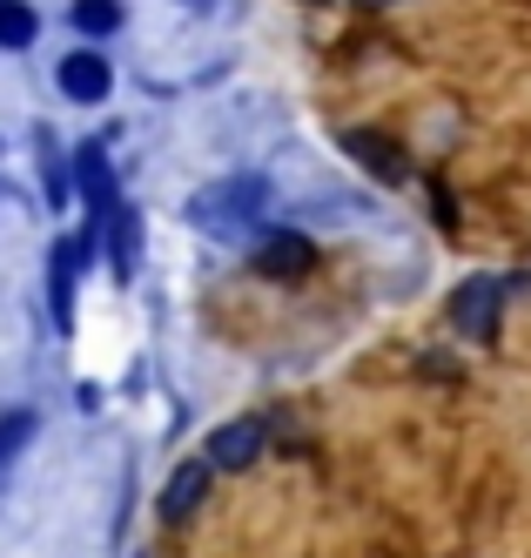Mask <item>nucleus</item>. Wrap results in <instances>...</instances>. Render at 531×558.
Wrapping results in <instances>:
<instances>
[{
    "instance_id": "1",
    "label": "nucleus",
    "mask_w": 531,
    "mask_h": 558,
    "mask_svg": "<svg viewBox=\"0 0 531 558\" xmlns=\"http://www.w3.org/2000/svg\"><path fill=\"white\" fill-rule=\"evenodd\" d=\"M256 458H263V417H236L209 437V464H222V471H250Z\"/></svg>"
},
{
    "instance_id": "2",
    "label": "nucleus",
    "mask_w": 531,
    "mask_h": 558,
    "mask_svg": "<svg viewBox=\"0 0 531 558\" xmlns=\"http://www.w3.org/2000/svg\"><path fill=\"white\" fill-rule=\"evenodd\" d=\"M108 82H114V74H108V61H101L95 48H74V54L61 61V95H74V101H101Z\"/></svg>"
},
{
    "instance_id": "3",
    "label": "nucleus",
    "mask_w": 531,
    "mask_h": 558,
    "mask_svg": "<svg viewBox=\"0 0 531 558\" xmlns=\"http://www.w3.org/2000/svg\"><path fill=\"white\" fill-rule=\"evenodd\" d=\"M202 492H209V464H176V477L161 485V518L182 525V518L202 505Z\"/></svg>"
},
{
    "instance_id": "4",
    "label": "nucleus",
    "mask_w": 531,
    "mask_h": 558,
    "mask_svg": "<svg viewBox=\"0 0 531 558\" xmlns=\"http://www.w3.org/2000/svg\"><path fill=\"white\" fill-rule=\"evenodd\" d=\"M135 250H142V216H135L129 203H114V209H108V256H114V276L135 269Z\"/></svg>"
},
{
    "instance_id": "5",
    "label": "nucleus",
    "mask_w": 531,
    "mask_h": 558,
    "mask_svg": "<svg viewBox=\"0 0 531 558\" xmlns=\"http://www.w3.org/2000/svg\"><path fill=\"white\" fill-rule=\"evenodd\" d=\"M492 310H498L492 276H478V283H464V290H458V324H464L471 337H484V330H492Z\"/></svg>"
},
{
    "instance_id": "6",
    "label": "nucleus",
    "mask_w": 531,
    "mask_h": 558,
    "mask_svg": "<svg viewBox=\"0 0 531 558\" xmlns=\"http://www.w3.org/2000/svg\"><path fill=\"white\" fill-rule=\"evenodd\" d=\"M310 256H316V250L303 243V235H269L256 263H263L269 276H303V269H310Z\"/></svg>"
},
{
    "instance_id": "7",
    "label": "nucleus",
    "mask_w": 531,
    "mask_h": 558,
    "mask_svg": "<svg viewBox=\"0 0 531 558\" xmlns=\"http://www.w3.org/2000/svg\"><path fill=\"white\" fill-rule=\"evenodd\" d=\"M81 195H88V203L108 216L114 209V195H108V155H101V142H88L81 148Z\"/></svg>"
},
{
    "instance_id": "8",
    "label": "nucleus",
    "mask_w": 531,
    "mask_h": 558,
    "mask_svg": "<svg viewBox=\"0 0 531 558\" xmlns=\"http://www.w3.org/2000/svg\"><path fill=\"white\" fill-rule=\"evenodd\" d=\"M34 41V8L27 0H0V48H27Z\"/></svg>"
},
{
    "instance_id": "9",
    "label": "nucleus",
    "mask_w": 531,
    "mask_h": 558,
    "mask_svg": "<svg viewBox=\"0 0 531 558\" xmlns=\"http://www.w3.org/2000/svg\"><path fill=\"white\" fill-rule=\"evenodd\" d=\"M74 27L81 34H114L121 27V0H74Z\"/></svg>"
},
{
    "instance_id": "10",
    "label": "nucleus",
    "mask_w": 531,
    "mask_h": 558,
    "mask_svg": "<svg viewBox=\"0 0 531 558\" xmlns=\"http://www.w3.org/2000/svg\"><path fill=\"white\" fill-rule=\"evenodd\" d=\"M27 437H34V411H8L0 417V458H14Z\"/></svg>"
}]
</instances>
